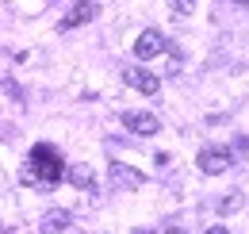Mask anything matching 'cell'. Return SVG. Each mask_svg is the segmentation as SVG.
Listing matches in <instances>:
<instances>
[{"label":"cell","mask_w":249,"mask_h":234,"mask_svg":"<svg viewBox=\"0 0 249 234\" xmlns=\"http://www.w3.org/2000/svg\"><path fill=\"white\" fill-rule=\"evenodd\" d=\"M27 165L35 169V176H38V184H58L65 176V165H62V154L50 146V142H38V146L31 150V157H27Z\"/></svg>","instance_id":"obj_1"},{"label":"cell","mask_w":249,"mask_h":234,"mask_svg":"<svg viewBox=\"0 0 249 234\" xmlns=\"http://www.w3.org/2000/svg\"><path fill=\"white\" fill-rule=\"evenodd\" d=\"M199 173H207V176H218V173H226L230 165H234V157H230V150H222V146H207V150H199Z\"/></svg>","instance_id":"obj_2"},{"label":"cell","mask_w":249,"mask_h":234,"mask_svg":"<svg viewBox=\"0 0 249 234\" xmlns=\"http://www.w3.org/2000/svg\"><path fill=\"white\" fill-rule=\"evenodd\" d=\"M65 176H69V184H73V188H85V192H92V188H96V180H92V169H89L85 161L69 165V169H65Z\"/></svg>","instance_id":"obj_9"},{"label":"cell","mask_w":249,"mask_h":234,"mask_svg":"<svg viewBox=\"0 0 249 234\" xmlns=\"http://www.w3.org/2000/svg\"><path fill=\"white\" fill-rule=\"evenodd\" d=\"M123 127L134 131V135H142V138H154L157 131H161L157 116H150V112H123Z\"/></svg>","instance_id":"obj_5"},{"label":"cell","mask_w":249,"mask_h":234,"mask_svg":"<svg viewBox=\"0 0 249 234\" xmlns=\"http://www.w3.org/2000/svg\"><path fill=\"white\" fill-rule=\"evenodd\" d=\"M238 207H242V196H238V192L226 196V200H218V211H222V215H226V211H238Z\"/></svg>","instance_id":"obj_10"},{"label":"cell","mask_w":249,"mask_h":234,"mask_svg":"<svg viewBox=\"0 0 249 234\" xmlns=\"http://www.w3.org/2000/svg\"><path fill=\"white\" fill-rule=\"evenodd\" d=\"M161 50H165V35H161V31H154V27H146L138 39H134V58H138V61L157 58Z\"/></svg>","instance_id":"obj_4"},{"label":"cell","mask_w":249,"mask_h":234,"mask_svg":"<svg viewBox=\"0 0 249 234\" xmlns=\"http://www.w3.org/2000/svg\"><path fill=\"white\" fill-rule=\"evenodd\" d=\"M203 234H230L226 227H211V231H203Z\"/></svg>","instance_id":"obj_13"},{"label":"cell","mask_w":249,"mask_h":234,"mask_svg":"<svg viewBox=\"0 0 249 234\" xmlns=\"http://www.w3.org/2000/svg\"><path fill=\"white\" fill-rule=\"evenodd\" d=\"M165 234H184V231H165Z\"/></svg>","instance_id":"obj_15"},{"label":"cell","mask_w":249,"mask_h":234,"mask_svg":"<svg viewBox=\"0 0 249 234\" xmlns=\"http://www.w3.org/2000/svg\"><path fill=\"white\" fill-rule=\"evenodd\" d=\"M69 223H73V215L62 211V207H54V211L42 215V234H65V231H69Z\"/></svg>","instance_id":"obj_8"},{"label":"cell","mask_w":249,"mask_h":234,"mask_svg":"<svg viewBox=\"0 0 249 234\" xmlns=\"http://www.w3.org/2000/svg\"><path fill=\"white\" fill-rule=\"evenodd\" d=\"M107 180H111L115 188H130V192H138V188L146 184V173L130 169L126 161H111V169H107Z\"/></svg>","instance_id":"obj_3"},{"label":"cell","mask_w":249,"mask_h":234,"mask_svg":"<svg viewBox=\"0 0 249 234\" xmlns=\"http://www.w3.org/2000/svg\"><path fill=\"white\" fill-rule=\"evenodd\" d=\"M169 8H177L180 16H188V12H196V0H169Z\"/></svg>","instance_id":"obj_11"},{"label":"cell","mask_w":249,"mask_h":234,"mask_svg":"<svg viewBox=\"0 0 249 234\" xmlns=\"http://www.w3.org/2000/svg\"><path fill=\"white\" fill-rule=\"evenodd\" d=\"M134 234H157V231H134Z\"/></svg>","instance_id":"obj_14"},{"label":"cell","mask_w":249,"mask_h":234,"mask_svg":"<svg viewBox=\"0 0 249 234\" xmlns=\"http://www.w3.org/2000/svg\"><path fill=\"white\" fill-rule=\"evenodd\" d=\"M19 180H23V184H38V176H35V169L27 161H23V169H19Z\"/></svg>","instance_id":"obj_12"},{"label":"cell","mask_w":249,"mask_h":234,"mask_svg":"<svg viewBox=\"0 0 249 234\" xmlns=\"http://www.w3.org/2000/svg\"><path fill=\"white\" fill-rule=\"evenodd\" d=\"M96 16V0H77V8L69 12L62 20V31H73V27H81V23H89Z\"/></svg>","instance_id":"obj_7"},{"label":"cell","mask_w":249,"mask_h":234,"mask_svg":"<svg viewBox=\"0 0 249 234\" xmlns=\"http://www.w3.org/2000/svg\"><path fill=\"white\" fill-rule=\"evenodd\" d=\"M238 4H249V0H238Z\"/></svg>","instance_id":"obj_16"},{"label":"cell","mask_w":249,"mask_h":234,"mask_svg":"<svg viewBox=\"0 0 249 234\" xmlns=\"http://www.w3.org/2000/svg\"><path fill=\"white\" fill-rule=\"evenodd\" d=\"M123 81L130 88H138L142 96H157V88H161V81H157L154 73H150V69H138V65H134V69H123Z\"/></svg>","instance_id":"obj_6"}]
</instances>
